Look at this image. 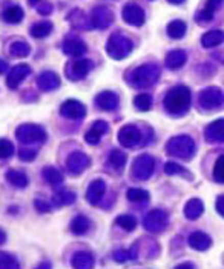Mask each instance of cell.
Instances as JSON below:
<instances>
[{"label":"cell","instance_id":"1","mask_svg":"<svg viewBox=\"0 0 224 269\" xmlns=\"http://www.w3.org/2000/svg\"><path fill=\"white\" fill-rule=\"evenodd\" d=\"M192 103L190 89L184 85H177L164 96V108L172 116H183L189 111Z\"/></svg>","mask_w":224,"mask_h":269},{"label":"cell","instance_id":"2","mask_svg":"<svg viewBox=\"0 0 224 269\" xmlns=\"http://www.w3.org/2000/svg\"><path fill=\"white\" fill-rule=\"evenodd\" d=\"M160 68L154 63H147V65H141L138 68H135L128 77V83L134 88H147L152 86L158 79H160Z\"/></svg>","mask_w":224,"mask_h":269},{"label":"cell","instance_id":"3","mask_svg":"<svg viewBox=\"0 0 224 269\" xmlns=\"http://www.w3.org/2000/svg\"><path fill=\"white\" fill-rule=\"evenodd\" d=\"M195 151H196L195 142L189 136L172 137L166 145V152L169 155L177 157V159H183V160L192 159L195 155Z\"/></svg>","mask_w":224,"mask_h":269},{"label":"cell","instance_id":"4","mask_svg":"<svg viewBox=\"0 0 224 269\" xmlns=\"http://www.w3.org/2000/svg\"><path fill=\"white\" fill-rule=\"evenodd\" d=\"M134 50V45L131 42L129 37L120 34V33H115L109 37L108 43H106V53L111 59L114 60H123L126 59Z\"/></svg>","mask_w":224,"mask_h":269},{"label":"cell","instance_id":"5","mask_svg":"<svg viewBox=\"0 0 224 269\" xmlns=\"http://www.w3.org/2000/svg\"><path fill=\"white\" fill-rule=\"evenodd\" d=\"M16 137L23 145H34V143H43L46 140V131L40 125L34 123H23L17 126Z\"/></svg>","mask_w":224,"mask_h":269},{"label":"cell","instance_id":"6","mask_svg":"<svg viewBox=\"0 0 224 269\" xmlns=\"http://www.w3.org/2000/svg\"><path fill=\"white\" fill-rule=\"evenodd\" d=\"M154 169H155V159L151 154H141L134 160L131 174H132V178L138 182H144L152 177Z\"/></svg>","mask_w":224,"mask_h":269},{"label":"cell","instance_id":"7","mask_svg":"<svg viewBox=\"0 0 224 269\" xmlns=\"http://www.w3.org/2000/svg\"><path fill=\"white\" fill-rule=\"evenodd\" d=\"M198 103L206 111H216L224 106V94L216 86L204 88L198 96Z\"/></svg>","mask_w":224,"mask_h":269},{"label":"cell","instance_id":"8","mask_svg":"<svg viewBox=\"0 0 224 269\" xmlns=\"http://www.w3.org/2000/svg\"><path fill=\"white\" fill-rule=\"evenodd\" d=\"M118 143L123 148L135 149L143 143V134L135 125H125L118 131Z\"/></svg>","mask_w":224,"mask_h":269},{"label":"cell","instance_id":"9","mask_svg":"<svg viewBox=\"0 0 224 269\" xmlns=\"http://www.w3.org/2000/svg\"><path fill=\"white\" fill-rule=\"evenodd\" d=\"M167 223H169V217L163 209H152L151 212H147L144 215V220H143L144 229L149 232H154V234L163 232L166 229Z\"/></svg>","mask_w":224,"mask_h":269},{"label":"cell","instance_id":"10","mask_svg":"<svg viewBox=\"0 0 224 269\" xmlns=\"http://www.w3.org/2000/svg\"><path fill=\"white\" fill-rule=\"evenodd\" d=\"M92 68H94V65H92L91 60H88V59H79V60L71 62L65 68V73H66V77L69 80L79 82V80H83L91 73Z\"/></svg>","mask_w":224,"mask_h":269},{"label":"cell","instance_id":"11","mask_svg":"<svg viewBox=\"0 0 224 269\" xmlns=\"http://www.w3.org/2000/svg\"><path fill=\"white\" fill-rule=\"evenodd\" d=\"M114 22V13L106 5H98L92 10L91 14V25L97 30H106Z\"/></svg>","mask_w":224,"mask_h":269},{"label":"cell","instance_id":"12","mask_svg":"<svg viewBox=\"0 0 224 269\" xmlns=\"http://www.w3.org/2000/svg\"><path fill=\"white\" fill-rule=\"evenodd\" d=\"M121 17L123 20L128 24V25H132V27H141L146 20V14H144V10L138 5V4H126L123 7V11H121Z\"/></svg>","mask_w":224,"mask_h":269},{"label":"cell","instance_id":"13","mask_svg":"<svg viewBox=\"0 0 224 269\" xmlns=\"http://www.w3.org/2000/svg\"><path fill=\"white\" fill-rule=\"evenodd\" d=\"M89 165H91V159L85 152H82V151H74L66 159V168L74 175L82 174L85 169L89 168Z\"/></svg>","mask_w":224,"mask_h":269},{"label":"cell","instance_id":"14","mask_svg":"<svg viewBox=\"0 0 224 269\" xmlns=\"http://www.w3.org/2000/svg\"><path fill=\"white\" fill-rule=\"evenodd\" d=\"M60 114L65 119H69V120H82L86 116V106L82 102H79V100L69 99V100L62 103Z\"/></svg>","mask_w":224,"mask_h":269},{"label":"cell","instance_id":"15","mask_svg":"<svg viewBox=\"0 0 224 269\" xmlns=\"http://www.w3.org/2000/svg\"><path fill=\"white\" fill-rule=\"evenodd\" d=\"M31 74V66L27 63H20L16 65L10 70L8 76H7V85L10 89H17L19 85Z\"/></svg>","mask_w":224,"mask_h":269},{"label":"cell","instance_id":"16","mask_svg":"<svg viewBox=\"0 0 224 269\" xmlns=\"http://www.w3.org/2000/svg\"><path fill=\"white\" fill-rule=\"evenodd\" d=\"M36 83H37V86H39L40 91L51 93V91L59 89V86H60V77L54 71H43L42 74H39Z\"/></svg>","mask_w":224,"mask_h":269},{"label":"cell","instance_id":"17","mask_svg":"<svg viewBox=\"0 0 224 269\" xmlns=\"http://www.w3.org/2000/svg\"><path fill=\"white\" fill-rule=\"evenodd\" d=\"M95 105L103 111H115L120 105V99L114 91H102L95 97Z\"/></svg>","mask_w":224,"mask_h":269},{"label":"cell","instance_id":"18","mask_svg":"<svg viewBox=\"0 0 224 269\" xmlns=\"http://www.w3.org/2000/svg\"><path fill=\"white\" fill-rule=\"evenodd\" d=\"M106 192V183L102 178H95L89 183L88 189H86V200L91 205H98L100 200L103 198Z\"/></svg>","mask_w":224,"mask_h":269},{"label":"cell","instance_id":"19","mask_svg":"<svg viewBox=\"0 0 224 269\" xmlns=\"http://www.w3.org/2000/svg\"><path fill=\"white\" fill-rule=\"evenodd\" d=\"M109 131V125L105 120H97L91 126V129L85 134V142L89 145H98L102 140V136H105Z\"/></svg>","mask_w":224,"mask_h":269},{"label":"cell","instance_id":"20","mask_svg":"<svg viewBox=\"0 0 224 269\" xmlns=\"http://www.w3.org/2000/svg\"><path fill=\"white\" fill-rule=\"evenodd\" d=\"M62 50L66 56L69 57H80L86 53L88 47L83 40L80 39H76V37H71V39H66L62 45Z\"/></svg>","mask_w":224,"mask_h":269},{"label":"cell","instance_id":"21","mask_svg":"<svg viewBox=\"0 0 224 269\" xmlns=\"http://www.w3.org/2000/svg\"><path fill=\"white\" fill-rule=\"evenodd\" d=\"M204 136L209 142H213V143L224 142V119L209 123L204 129Z\"/></svg>","mask_w":224,"mask_h":269},{"label":"cell","instance_id":"22","mask_svg":"<svg viewBox=\"0 0 224 269\" xmlns=\"http://www.w3.org/2000/svg\"><path fill=\"white\" fill-rule=\"evenodd\" d=\"M189 244L196 251H206L212 246V238L203 231H195L189 235Z\"/></svg>","mask_w":224,"mask_h":269},{"label":"cell","instance_id":"23","mask_svg":"<svg viewBox=\"0 0 224 269\" xmlns=\"http://www.w3.org/2000/svg\"><path fill=\"white\" fill-rule=\"evenodd\" d=\"M71 264L74 267H79V269H89L94 266V257L91 252H86V251H79L72 255L71 258Z\"/></svg>","mask_w":224,"mask_h":269},{"label":"cell","instance_id":"24","mask_svg":"<svg viewBox=\"0 0 224 269\" xmlns=\"http://www.w3.org/2000/svg\"><path fill=\"white\" fill-rule=\"evenodd\" d=\"M23 17H25V13H23L22 7H19V5H11V7L5 8V11L2 14V19L10 25L20 24L23 20Z\"/></svg>","mask_w":224,"mask_h":269},{"label":"cell","instance_id":"25","mask_svg":"<svg viewBox=\"0 0 224 269\" xmlns=\"http://www.w3.org/2000/svg\"><path fill=\"white\" fill-rule=\"evenodd\" d=\"M187 60V54L183 50H173L166 56V65L169 70H180Z\"/></svg>","mask_w":224,"mask_h":269},{"label":"cell","instance_id":"26","mask_svg":"<svg viewBox=\"0 0 224 269\" xmlns=\"http://www.w3.org/2000/svg\"><path fill=\"white\" fill-rule=\"evenodd\" d=\"M204 212V205L200 198H190L186 205H184V215L189 220H196L201 217V214Z\"/></svg>","mask_w":224,"mask_h":269},{"label":"cell","instance_id":"27","mask_svg":"<svg viewBox=\"0 0 224 269\" xmlns=\"http://www.w3.org/2000/svg\"><path fill=\"white\" fill-rule=\"evenodd\" d=\"M7 180H8L14 188H19V189H25V188L30 185L28 175H27L23 171H19V169H10V171L7 172Z\"/></svg>","mask_w":224,"mask_h":269},{"label":"cell","instance_id":"28","mask_svg":"<svg viewBox=\"0 0 224 269\" xmlns=\"http://www.w3.org/2000/svg\"><path fill=\"white\" fill-rule=\"evenodd\" d=\"M224 42V33L219 30H212L201 37V45L204 48H215Z\"/></svg>","mask_w":224,"mask_h":269},{"label":"cell","instance_id":"29","mask_svg":"<svg viewBox=\"0 0 224 269\" xmlns=\"http://www.w3.org/2000/svg\"><path fill=\"white\" fill-rule=\"evenodd\" d=\"M224 2V0H207V4H206V7L198 13V16H196V19H198V22H201V24H206V22H209V20H212V17H213V13H215V10L221 5Z\"/></svg>","mask_w":224,"mask_h":269},{"label":"cell","instance_id":"30","mask_svg":"<svg viewBox=\"0 0 224 269\" xmlns=\"http://www.w3.org/2000/svg\"><path fill=\"white\" fill-rule=\"evenodd\" d=\"M10 54L14 59H25L31 54V47L23 40H16L10 45Z\"/></svg>","mask_w":224,"mask_h":269},{"label":"cell","instance_id":"31","mask_svg":"<svg viewBox=\"0 0 224 269\" xmlns=\"http://www.w3.org/2000/svg\"><path fill=\"white\" fill-rule=\"evenodd\" d=\"M89 228H91V220L86 217V215H77V217H74L72 218V221H71V231H72V234H76V235H83V234H86L88 231H89Z\"/></svg>","mask_w":224,"mask_h":269},{"label":"cell","instance_id":"32","mask_svg":"<svg viewBox=\"0 0 224 269\" xmlns=\"http://www.w3.org/2000/svg\"><path fill=\"white\" fill-rule=\"evenodd\" d=\"M42 174H43V178H45L49 185H53V186H59V185H62L63 180H65L63 174H62L57 168H54V166H45L43 171H42Z\"/></svg>","mask_w":224,"mask_h":269},{"label":"cell","instance_id":"33","mask_svg":"<svg viewBox=\"0 0 224 269\" xmlns=\"http://www.w3.org/2000/svg\"><path fill=\"white\" fill-rule=\"evenodd\" d=\"M30 33L34 39H45L53 33V24L51 22H37L31 27Z\"/></svg>","mask_w":224,"mask_h":269},{"label":"cell","instance_id":"34","mask_svg":"<svg viewBox=\"0 0 224 269\" xmlns=\"http://www.w3.org/2000/svg\"><path fill=\"white\" fill-rule=\"evenodd\" d=\"M126 160H128L126 154H125L123 151H120V149H112V151L109 152V157H108L109 165H111L115 171H121V169L125 168V165H126Z\"/></svg>","mask_w":224,"mask_h":269},{"label":"cell","instance_id":"35","mask_svg":"<svg viewBox=\"0 0 224 269\" xmlns=\"http://www.w3.org/2000/svg\"><path fill=\"white\" fill-rule=\"evenodd\" d=\"M186 30H187V27H186V24H184L183 20H172V22L167 25V36H169L170 39L178 40V39L184 37Z\"/></svg>","mask_w":224,"mask_h":269},{"label":"cell","instance_id":"36","mask_svg":"<svg viewBox=\"0 0 224 269\" xmlns=\"http://www.w3.org/2000/svg\"><path fill=\"white\" fill-rule=\"evenodd\" d=\"M76 198H77L76 192H72V191H60V192L54 194L53 203H54V206H69V205H72L76 201Z\"/></svg>","mask_w":224,"mask_h":269},{"label":"cell","instance_id":"37","mask_svg":"<svg viewBox=\"0 0 224 269\" xmlns=\"http://www.w3.org/2000/svg\"><path fill=\"white\" fill-rule=\"evenodd\" d=\"M19 266H20V263L13 254L0 251V269H16Z\"/></svg>","mask_w":224,"mask_h":269},{"label":"cell","instance_id":"38","mask_svg":"<svg viewBox=\"0 0 224 269\" xmlns=\"http://www.w3.org/2000/svg\"><path fill=\"white\" fill-rule=\"evenodd\" d=\"M164 172L167 175H181V177H187L189 180H192V174H189L187 169H184L183 166H180L175 162H169L164 165Z\"/></svg>","mask_w":224,"mask_h":269},{"label":"cell","instance_id":"39","mask_svg":"<svg viewBox=\"0 0 224 269\" xmlns=\"http://www.w3.org/2000/svg\"><path fill=\"white\" fill-rule=\"evenodd\" d=\"M115 223H117L121 229H125V231H128V232H131V231H134V229L137 228V218H135L134 215H129V214L118 215V217L115 218Z\"/></svg>","mask_w":224,"mask_h":269},{"label":"cell","instance_id":"40","mask_svg":"<svg viewBox=\"0 0 224 269\" xmlns=\"http://www.w3.org/2000/svg\"><path fill=\"white\" fill-rule=\"evenodd\" d=\"M126 197L129 201H134V203H141V201H146L149 200V192L144 191V189H140V188H131L128 192H126Z\"/></svg>","mask_w":224,"mask_h":269},{"label":"cell","instance_id":"41","mask_svg":"<svg viewBox=\"0 0 224 269\" xmlns=\"http://www.w3.org/2000/svg\"><path fill=\"white\" fill-rule=\"evenodd\" d=\"M134 106L141 111V113H146L152 108V97L149 94H138L135 99H134Z\"/></svg>","mask_w":224,"mask_h":269},{"label":"cell","instance_id":"42","mask_svg":"<svg viewBox=\"0 0 224 269\" xmlns=\"http://www.w3.org/2000/svg\"><path fill=\"white\" fill-rule=\"evenodd\" d=\"M14 155V145L8 139H0V159L7 160Z\"/></svg>","mask_w":224,"mask_h":269},{"label":"cell","instance_id":"43","mask_svg":"<svg viewBox=\"0 0 224 269\" xmlns=\"http://www.w3.org/2000/svg\"><path fill=\"white\" fill-rule=\"evenodd\" d=\"M213 180L218 183H224V154L219 155L213 166Z\"/></svg>","mask_w":224,"mask_h":269},{"label":"cell","instance_id":"44","mask_svg":"<svg viewBox=\"0 0 224 269\" xmlns=\"http://www.w3.org/2000/svg\"><path fill=\"white\" fill-rule=\"evenodd\" d=\"M19 157L22 162H34L37 157V149L36 148H22L19 151Z\"/></svg>","mask_w":224,"mask_h":269},{"label":"cell","instance_id":"45","mask_svg":"<svg viewBox=\"0 0 224 269\" xmlns=\"http://www.w3.org/2000/svg\"><path fill=\"white\" fill-rule=\"evenodd\" d=\"M112 257H114V260H115V261H118V263H125V261H128L129 258H132L131 252H128V251H123V249H118V251H115V252L112 254Z\"/></svg>","mask_w":224,"mask_h":269},{"label":"cell","instance_id":"46","mask_svg":"<svg viewBox=\"0 0 224 269\" xmlns=\"http://www.w3.org/2000/svg\"><path fill=\"white\" fill-rule=\"evenodd\" d=\"M37 11H39V14L48 16V14L53 13V5H51L49 2H40V4L37 5Z\"/></svg>","mask_w":224,"mask_h":269},{"label":"cell","instance_id":"47","mask_svg":"<svg viewBox=\"0 0 224 269\" xmlns=\"http://www.w3.org/2000/svg\"><path fill=\"white\" fill-rule=\"evenodd\" d=\"M34 206H36V209H37L39 212H49V211H51V206H49L45 200H40V198H37V200L34 201Z\"/></svg>","mask_w":224,"mask_h":269},{"label":"cell","instance_id":"48","mask_svg":"<svg viewBox=\"0 0 224 269\" xmlns=\"http://www.w3.org/2000/svg\"><path fill=\"white\" fill-rule=\"evenodd\" d=\"M215 206H216V211H218V214H219L221 217H224V195H219V197L216 198V203H215Z\"/></svg>","mask_w":224,"mask_h":269},{"label":"cell","instance_id":"49","mask_svg":"<svg viewBox=\"0 0 224 269\" xmlns=\"http://www.w3.org/2000/svg\"><path fill=\"white\" fill-rule=\"evenodd\" d=\"M8 71V63L0 59V74H5Z\"/></svg>","mask_w":224,"mask_h":269},{"label":"cell","instance_id":"50","mask_svg":"<svg viewBox=\"0 0 224 269\" xmlns=\"http://www.w3.org/2000/svg\"><path fill=\"white\" fill-rule=\"evenodd\" d=\"M7 241V232L4 229H0V244H4Z\"/></svg>","mask_w":224,"mask_h":269},{"label":"cell","instance_id":"51","mask_svg":"<svg viewBox=\"0 0 224 269\" xmlns=\"http://www.w3.org/2000/svg\"><path fill=\"white\" fill-rule=\"evenodd\" d=\"M42 2V0H28V4H30V7H37L39 4Z\"/></svg>","mask_w":224,"mask_h":269},{"label":"cell","instance_id":"52","mask_svg":"<svg viewBox=\"0 0 224 269\" xmlns=\"http://www.w3.org/2000/svg\"><path fill=\"white\" fill-rule=\"evenodd\" d=\"M169 4H172V5H180V4H183V2H186V0H167Z\"/></svg>","mask_w":224,"mask_h":269},{"label":"cell","instance_id":"53","mask_svg":"<svg viewBox=\"0 0 224 269\" xmlns=\"http://www.w3.org/2000/svg\"><path fill=\"white\" fill-rule=\"evenodd\" d=\"M187 266H189V267H192L193 264H190V263H183V264H178V267H187Z\"/></svg>","mask_w":224,"mask_h":269},{"label":"cell","instance_id":"54","mask_svg":"<svg viewBox=\"0 0 224 269\" xmlns=\"http://www.w3.org/2000/svg\"><path fill=\"white\" fill-rule=\"evenodd\" d=\"M39 266H40V267H49L51 264H49V263H40Z\"/></svg>","mask_w":224,"mask_h":269}]
</instances>
